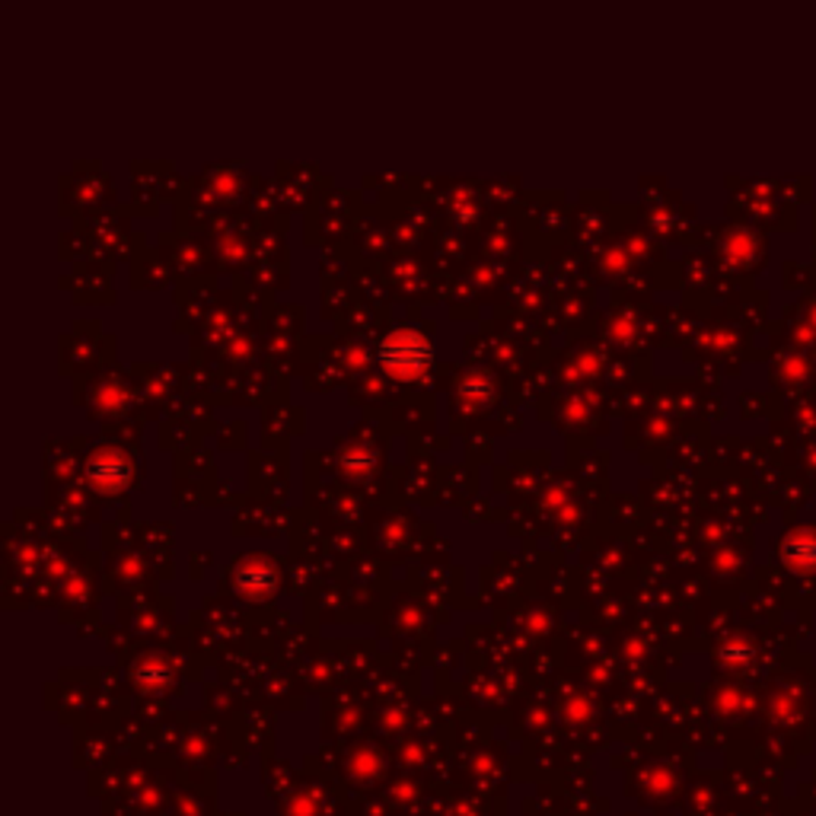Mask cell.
<instances>
[{
    "label": "cell",
    "mask_w": 816,
    "mask_h": 816,
    "mask_svg": "<svg viewBox=\"0 0 816 816\" xmlns=\"http://www.w3.org/2000/svg\"><path fill=\"white\" fill-rule=\"evenodd\" d=\"M380 361L393 370V373H408V376H415L418 370L428 364V345H424V338L415 335V332H399V335H393V338L380 348Z\"/></svg>",
    "instance_id": "cell-1"
}]
</instances>
